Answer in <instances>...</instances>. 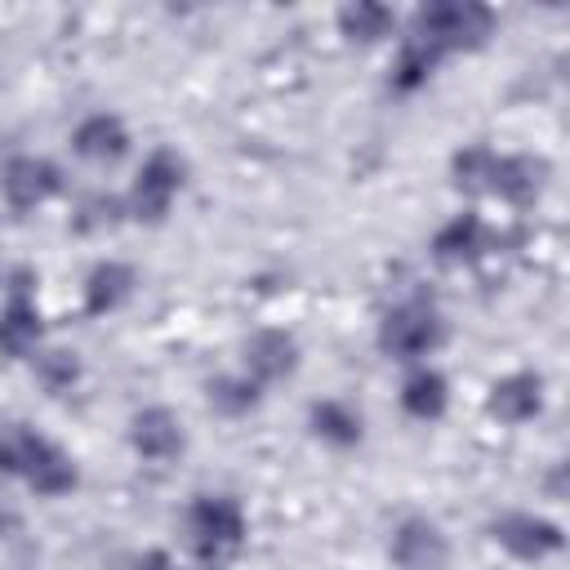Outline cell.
I'll return each instance as SVG.
<instances>
[{
    "instance_id": "5bb4252c",
    "label": "cell",
    "mask_w": 570,
    "mask_h": 570,
    "mask_svg": "<svg viewBox=\"0 0 570 570\" xmlns=\"http://www.w3.org/2000/svg\"><path fill=\"white\" fill-rule=\"evenodd\" d=\"M36 338H40V316H36V307L27 303V294L18 289V294L9 298V307L0 312V352L22 356L27 347H36Z\"/></svg>"
},
{
    "instance_id": "7a4b0ae2",
    "label": "cell",
    "mask_w": 570,
    "mask_h": 570,
    "mask_svg": "<svg viewBox=\"0 0 570 570\" xmlns=\"http://www.w3.org/2000/svg\"><path fill=\"white\" fill-rule=\"evenodd\" d=\"M436 343H441V316H436L432 303L410 298L396 312H387V321H383V347L392 356H428Z\"/></svg>"
},
{
    "instance_id": "8fae6325",
    "label": "cell",
    "mask_w": 570,
    "mask_h": 570,
    "mask_svg": "<svg viewBox=\"0 0 570 570\" xmlns=\"http://www.w3.org/2000/svg\"><path fill=\"white\" fill-rule=\"evenodd\" d=\"M539 387H543V383H539L534 374H512V379L494 383L490 410H494L499 419H508V423H521V419L539 414V405H543V392H539Z\"/></svg>"
},
{
    "instance_id": "9c48e42d",
    "label": "cell",
    "mask_w": 570,
    "mask_h": 570,
    "mask_svg": "<svg viewBox=\"0 0 570 570\" xmlns=\"http://www.w3.org/2000/svg\"><path fill=\"white\" fill-rule=\"evenodd\" d=\"M129 436H134V450L142 459H174L183 450V423L160 405L134 414V432Z\"/></svg>"
},
{
    "instance_id": "d4e9b609",
    "label": "cell",
    "mask_w": 570,
    "mask_h": 570,
    "mask_svg": "<svg viewBox=\"0 0 570 570\" xmlns=\"http://www.w3.org/2000/svg\"><path fill=\"white\" fill-rule=\"evenodd\" d=\"M138 570H174V561H169L165 552H147V557L138 561Z\"/></svg>"
},
{
    "instance_id": "e0dca14e",
    "label": "cell",
    "mask_w": 570,
    "mask_h": 570,
    "mask_svg": "<svg viewBox=\"0 0 570 570\" xmlns=\"http://www.w3.org/2000/svg\"><path fill=\"white\" fill-rule=\"evenodd\" d=\"M401 405L414 414V419H436L445 410V379L436 370H414L405 379V392H401Z\"/></svg>"
},
{
    "instance_id": "8992f818",
    "label": "cell",
    "mask_w": 570,
    "mask_h": 570,
    "mask_svg": "<svg viewBox=\"0 0 570 570\" xmlns=\"http://www.w3.org/2000/svg\"><path fill=\"white\" fill-rule=\"evenodd\" d=\"M392 561L405 570H441L445 561V534L428 517H410L392 534Z\"/></svg>"
},
{
    "instance_id": "7c38bea8",
    "label": "cell",
    "mask_w": 570,
    "mask_h": 570,
    "mask_svg": "<svg viewBox=\"0 0 570 570\" xmlns=\"http://www.w3.org/2000/svg\"><path fill=\"white\" fill-rule=\"evenodd\" d=\"M129 147V134L116 116H89L80 129H76V151L85 160H120Z\"/></svg>"
},
{
    "instance_id": "277c9868",
    "label": "cell",
    "mask_w": 570,
    "mask_h": 570,
    "mask_svg": "<svg viewBox=\"0 0 570 570\" xmlns=\"http://www.w3.org/2000/svg\"><path fill=\"white\" fill-rule=\"evenodd\" d=\"M178 187H183V160L174 151H151L147 165L138 169V183H134V214L147 223L165 218Z\"/></svg>"
},
{
    "instance_id": "44dd1931",
    "label": "cell",
    "mask_w": 570,
    "mask_h": 570,
    "mask_svg": "<svg viewBox=\"0 0 570 570\" xmlns=\"http://www.w3.org/2000/svg\"><path fill=\"white\" fill-rule=\"evenodd\" d=\"M209 405L223 414H245L258 405V383L249 379H214L209 383Z\"/></svg>"
},
{
    "instance_id": "cb8c5ba5",
    "label": "cell",
    "mask_w": 570,
    "mask_h": 570,
    "mask_svg": "<svg viewBox=\"0 0 570 570\" xmlns=\"http://www.w3.org/2000/svg\"><path fill=\"white\" fill-rule=\"evenodd\" d=\"M76 374H80V365H76L71 352H49V356H40V383H45V387L62 392V387L76 383Z\"/></svg>"
},
{
    "instance_id": "4fadbf2b",
    "label": "cell",
    "mask_w": 570,
    "mask_h": 570,
    "mask_svg": "<svg viewBox=\"0 0 570 570\" xmlns=\"http://www.w3.org/2000/svg\"><path fill=\"white\" fill-rule=\"evenodd\" d=\"M539 174H543V165H539V160H530V156H499V160H494L490 191H499L503 200L525 205V200L539 191V183H543Z\"/></svg>"
},
{
    "instance_id": "5b68a950",
    "label": "cell",
    "mask_w": 570,
    "mask_h": 570,
    "mask_svg": "<svg viewBox=\"0 0 570 570\" xmlns=\"http://www.w3.org/2000/svg\"><path fill=\"white\" fill-rule=\"evenodd\" d=\"M490 534H494V543H503L521 561H534V557H548L561 548V530L543 517H530V512H508L503 521L490 525Z\"/></svg>"
},
{
    "instance_id": "6da1fadb",
    "label": "cell",
    "mask_w": 570,
    "mask_h": 570,
    "mask_svg": "<svg viewBox=\"0 0 570 570\" xmlns=\"http://www.w3.org/2000/svg\"><path fill=\"white\" fill-rule=\"evenodd\" d=\"M191 543H196V552L205 557V561H218L223 552H232L236 543H240V534H245V512H240V503H232V499H223V494H205V499H196L191 503Z\"/></svg>"
},
{
    "instance_id": "ac0fdd59",
    "label": "cell",
    "mask_w": 570,
    "mask_h": 570,
    "mask_svg": "<svg viewBox=\"0 0 570 570\" xmlns=\"http://www.w3.org/2000/svg\"><path fill=\"white\" fill-rule=\"evenodd\" d=\"M45 450H49V441H45V436H36V432L18 428V432H9V436L0 441V468H4V472H22V476H31V472H36V463L45 459Z\"/></svg>"
},
{
    "instance_id": "603a6c76",
    "label": "cell",
    "mask_w": 570,
    "mask_h": 570,
    "mask_svg": "<svg viewBox=\"0 0 570 570\" xmlns=\"http://www.w3.org/2000/svg\"><path fill=\"white\" fill-rule=\"evenodd\" d=\"M392 22V13L383 4H356V9H343V31L356 36V40H374L383 36Z\"/></svg>"
},
{
    "instance_id": "ba28073f",
    "label": "cell",
    "mask_w": 570,
    "mask_h": 570,
    "mask_svg": "<svg viewBox=\"0 0 570 570\" xmlns=\"http://www.w3.org/2000/svg\"><path fill=\"white\" fill-rule=\"evenodd\" d=\"M294 361H298V347L285 330H263L245 343V379L249 383H276L294 370Z\"/></svg>"
},
{
    "instance_id": "3957f363",
    "label": "cell",
    "mask_w": 570,
    "mask_h": 570,
    "mask_svg": "<svg viewBox=\"0 0 570 570\" xmlns=\"http://www.w3.org/2000/svg\"><path fill=\"white\" fill-rule=\"evenodd\" d=\"M490 27V13L476 4H432L419 13V40H428L432 49H459V45H476Z\"/></svg>"
},
{
    "instance_id": "9a60e30c",
    "label": "cell",
    "mask_w": 570,
    "mask_h": 570,
    "mask_svg": "<svg viewBox=\"0 0 570 570\" xmlns=\"http://www.w3.org/2000/svg\"><path fill=\"white\" fill-rule=\"evenodd\" d=\"M432 249H436V258H445V263L472 258V254L485 249V223H481L476 214H459L454 223H445V227L436 232Z\"/></svg>"
},
{
    "instance_id": "7402d4cb",
    "label": "cell",
    "mask_w": 570,
    "mask_h": 570,
    "mask_svg": "<svg viewBox=\"0 0 570 570\" xmlns=\"http://www.w3.org/2000/svg\"><path fill=\"white\" fill-rule=\"evenodd\" d=\"M494 151L490 147H468V151H459L454 156V183L459 187H490V178H494Z\"/></svg>"
},
{
    "instance_id": "2e32d148",
    "label": "cell",
    "mask_w": 570,
    "mask_h": 570,
    "mask_svg": "<svg viewBox=\"0 0 570 570\" xmlns=\"http://www.w3.org/2000/svg\"><path fill=\"white\" fill-rule=\"evenodd\" d=\"M312 432L334 441V445H356L361 441V414L343 401H321V405H312Z\"/></svg>"
},
{
    "instance_id": "30bf717a",
    "label": "cell",
    "mask_w": 570,
    "mask_h": 570,
    "mask_svg": "<svg viewBox=\"0 0 570 570\" xmlns=\"http://www.w3.org/2000/svg\"><path fill=\"white\" fill-rule=\"evenodd\" d=\"M134 289V272L125 263H98L89 272V285H85V312L89 316H102L111 307H120Z\"/></svg>"
},
{
    "instance_id": "d6986e66",
    "label": "cell",
    "mask_w": 570,
    "mask_h": 570,
    "mask_svg": "<svg viewBox=\"0 0 570 570\" xmlns=\"http://www.w3.org/2000/svg\"><path fill=\"white\" fill-rule=\"evenodd\" d=\"M436 58H441V49H432L428 40H410L405 49H401V58H396V89H414V85H423L428 80V71L436 67Z\"/></svg>"
},
{
    "instance_id": "ffe728a7",
    "label": "cell",
    "mask_w": 570,
    "mask_h": 570,
    "mask_svg": "<svg viewBox=\"0 0 570 570\" xmlns=\"http://www.w3.org/2000/svg\"><path fill=\"white\" fill-rule=\"evenodd\" d=\"M40 494H62V490H71L76 485V468H71V459L58 450V445H49L45 450V459L36 463V472L27 476Z\"/></svg>"
},
{
    "instance_id": "52a82bcc",
    "label": "cell",
    "mask_w": 570,
    "mask_h": 570,
    "mask_svg": "<svg viewBox=\"0 0 570 570\" xmlns=\"http://www.w3.org/2000/svg\"><path fill=\"white\" fill-rule=\"evenodd\" d=\"M0 187H4L13 209H36L40 200H49L62 187V178H58V169L45 156H18V160H9Z\"/></svg>"
}]
</instances>
